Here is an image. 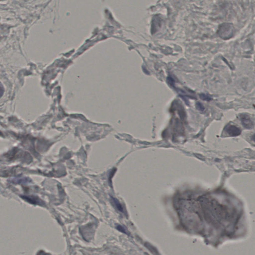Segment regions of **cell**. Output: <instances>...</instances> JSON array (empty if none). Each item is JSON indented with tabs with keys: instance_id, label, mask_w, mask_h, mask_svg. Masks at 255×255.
<instances>
[{
	"instance_id": "cell-1",
	"label": "cell",
	"mask_w": 255,
	"mask_h": 255,
	"mask_svg": "<svg viewBox=\"0 0 255 255\" xmlns=\"http://www.w3.org/2000/svg\"><path fill=\"white\" fill-rule=\"evenodd\" d=\"M224 130L226 133L231 136H238L241 135L242 133L241 129L234 125H227L225 127Z\"/></svg>"
},
{
	"instance_id": "cell-2",
	"label": "cell",
	"mask_w": 255,
	"mask_h": 255,
	"mask_svg": "<svg viewBox=\"0 0 255 255\" xmlns=\"http://www.w3.org/2000/svg\"><path fill=\"white\" fill-rule=\"evenodd\" d=\"M239 117L241 121L242 124L246 129H251L254 127V123L248 115L246 114H241L240 115Z\"/></svg>"
},
{
	"instance_id": "cell-3",
	"label": "cell",
	"mask_w": 255,
	"mask_h": 255,
	"mask_svg": "<svg viewBox=\"0 0 255 255\" xmlns=\"http://www.w3.org/2000/svg\"><path fill=\"white\" fill-rule=\"evenodd\" d=\"M232 28L231 25L225 24L222 25L221 28H220V33L221 34V36L224 39H229L232 36Z\"/></svg>"
},
{
	"instance_id": "cell-4",
	"label": "cell",
	"mask_w": 255,
	"mask_h": 255,
	"mask_svg": "<svg viewBox=\"0 0 255 255\" xmlns=\"http://www.w3.org/2000/svg\"><path fill=\"white\" fill-rule=\"evenodd\" d=\"M21 197L24 200H26V202L29 203L30 204H36V205H43V202L40 200V199L37 198L33 196H22Z\"/></svg>"
},
{
	"instance_id": "cell-5",
	"label": "cell",
	"mask_w": 255,
	"mask_h": 255,
	"mask_svg": "<svg viewBox=\"0 0 255 255\" xmlns=\"http://www.w3.org/2000/svg\"><path fill=\"white\" fill-rule=\"evenodd\" d=\"M31 181H32L31 179L28 177H18V178H14L12 180V182L15 184H29Z\"/></svg>"
},
{
	"instance_id": "cell-6",
	"label": "cell",
	"mask_w": 255,
	"mask_h": 255,
	"mask_svg": "<svg viewBox=\"0 0 255 255\" xmlns=\"http://www.w3.org/2000/svg\"><path fill=\"white\" fill-rule=\"evenodd\" d=\"M112 199L113 200V203H114L116 207H117L118 209L119 210V211H121V212H123V208H122V206L120 204V203L119 202V201L117 199L113 198V197L112 198Z\"/></svg>"
},
{
	"instance_id": "cell-7",
	"label": "cell",
	"mask_w": 255,
	"mask_h": 255,
	"mask_svg": "<svg viewBox=\"0 0 255 255\" xmlns=\"http://www.w3.org/2000/svg\"><path fill=\"white\" fill-rule=\"evenodd\" d=\"M200 97L201 99L206 101H210L212 100V98H211V97L206 94H201L200 95Z\"/></svg>"
},
{
	"instance_id": "cell-8",
	"label": "cell",
	"mask_w": 255,
	"mask_h": 255,
	"mask_svg": "<svg viewBox=\"0 0 255 255\" xmlns=\"http://www.w3.org/2000/svg\"><path fill=\"white\" fill-rule=\"evenodd\" d=\"M196 106H197V108L199 110L202 111H204V107L202 103H197V104H196Z\"/></svg>"
},
{
	"instance_id": "cell-9",
	"label": "cell",
	"mask_w": 255,
	"mask_h": 255,
	"mask_svg": "<svg viewBox=\"0 0 255 255\" xmlns=\"http://www.w3.org/2000/svg\"><path fill=\"white\" fill-rule=\"evenodd\" d=\"M251 139H252V141H254V142H255V133L254 134V135H253L252 136V137H251Z\"/></svg>"
}]
</instances>
